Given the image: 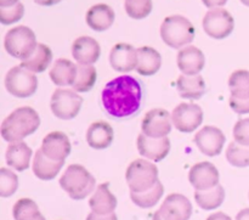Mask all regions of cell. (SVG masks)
<instances>
[{
  "mask_svg": "<svg viewBox=\"0 0 249 220\" xmlns=\"http://www.w3.org/2000/svg\"><path fill=\"white\" fill-rule=\"evenodd\" d=\"M102 106L114 118H126L139 111L142 100L140 82L131 75H121L105 85Z\"/></svg>",
  "mask_w": 249,
  "mask_h": 220,
  "instance_id": "obj_1",
  "label": "cell"
},
{
  "mask_svg": "<svg viewBox=\"0 0 249 220\" xmlns=\"http://www.w3.org/2000/svg\"><path fill=\"white\" fill-rule=\"evenodd\" d=\"M40 126V117L32 107L24 106L12 111L1 123V136L7 143L22 141L36 133Z\"/></svg>",
  "mask_w": 249,
  "mask_h": 220,
  "instance_id": "obj_2",
  "label": "cell"
},
{
  "mask_svg": "<svg viewBox=\"0 0 249 220\" xmlns=\"http://www.w3.org/2000/svg\"><path fill=\"white\" fill-rule=\"evenodd\" d=\"M63 191L73 200H84L91 194L96 186V180L80 165H71L60 179Z\"/></svg>",
  "mask_w": 249,
  "mask_h": 220,
  "instance_id": "obj_3",
  "label": "cell"
},
{
  "mask_svg": "<svg viewBox=\"0 0 249 220\" xmlns=\"http://www.w3.org/2000/svg\"><path fill=\"white\" fill-rule=\"evenodd\" d=\"M195 36L196 29L194 24L181 15L167 17L160 26V37L170 48H184L194 41Z\"/></svg>",
  "mask_w": 249,
  "mask_h": 220,
  "instance_id": "obj_4",
  "label": "cell"
},
{
  "mask_svg": "<svg viewBox=\"0 0 249 220\" xmlns=\"http://www.w3.org/2000/svg\"><path fill=\"white\" fill-rule=\"evenodd\" d=\"M36 38L34 32L27 26H18L10 29L4 39L5 50L15 58L22 61L28 58L36 49Z\"/></svg>",
  "mask_w": 249,
  "mask_h": 220,
  "instance_id": "obj_5",
  "label": "cell"
},
{
  "mask_svg": "<svg viewBox=\"0 0 249 220\" xmlns=\"http://www.w3.org/2000/svg\"><path fill=\"white\" fill-rule=\"evenodd\" d=\"M125 179L130 192H145L158 182V168L147 160H135L129 165Z\"/></svg>",
  "mask_w": 249,
  "mask_h": 220,
  "instance_id": "obj_6",
  "label": "cell"
},
{
  "mask_svg": "<svg viewBox=\"0 0 249 220\" xmlns=\"http://www.w3.org/2000/svg\"><path fill=\"white\" fill-rule=\"evenodd\" d=\"M5 88L15 97L27 99L38 89V78L33 72L22 66H16L7 72Z\"/></svg>",
  "mask_w": 249,
  "mask_h": 220,
  "instance_id": "obj_7",
  "label": "cell"
},
{
  "mask_svg": "<svg viewBox=\"0 0 249 220\" xmlns=\"http://www.w3.org/2000/svg\"><path fill=\"white\" fill-rule=\"evenodd\" d=\"M83 105V97L74 90L56 89L51 96L50 107L53 116L68 121L78 116Z\"/></svg>",
  "mask_w": 249,
  "mask_h": 220,
  "instance_id": "obj_8",
  "label": "cell"
},
{
  "mask_svg": "<svg viewBox=\"0 0 249 220\" xmlns=\"http://www.w3.org/2000/svg\"><path fill=\"white\" fill-rule=\"evenodd\" d=\"M203 29L214 39H224L230 36L235 28V19L230 12L221 7L211 9L203 18Z\"/></svg>",
  "mask_w": 249,
  "mask_h": 220,
  "instance_id": "obj_9",
  "label": "cell"
},
{
  "mask_svg": "<svg viewBox=\"0 0 249 220\" xmlns=\"http://www.w3.org/2000/svg\"><path fill=\"white\" fill-rule=\"evenodd\" d=\"M172 121L180 133H192L203 122V111L197 104L184 102L174 109Z\"/></svg>",
  "mask_w": 249,
  "mask_h": 220,
  "instance_id": "obj_10",
  "label": "cell"
},
{
  "mask_svg": "<svg viewBox=\"0 0 249 220\" xmlns=\"http://www.w3.org/2000/svg\"><path fill=\"white\" fill-rule=\"evenodd\" d=\"M172 116L163 109H153L145 114L141 129L150 138H167L172 131Z\"/></svg>",
  "mask_w": 249,
  "mask_h": 220,
  "instance_id": "obj_11",
  "label": "cell"
},
{
  "mask_svg": "<svg viewBox=\"0 0 249 220\" xmlns=\"http://www.w3.org/2000/svg\"><path fill=\"white\" fill-rule=\"evenodd\" d=\"M194 140L202 153L208 157H215L223 152L226 138L223 131L216 127L206 126L197 131Z\"/></svg>",
  "mask_w": 249,
  "mask_h": 220,
  "instance_id": "obj_12",
  "label": "cell"
},
{
  "mask_svg": "<svg viewBox=\"0 0 249 220\" xmlns=\"http://www.w3.org/2000/svg\"><path fill=\"white\" fill-rule=\"evenodd\" d=\"M157 212L164 220H189L192 216V204L184 195L170 194Z\"/></svg>",
  "mask_w": 249,
  "mask_h": 220,
  "instance_id": "obj_13",
  "label": "cell"
},
{
  "mask_svg": "<svg viewBox=\"0 0 249 220\" xmlns=\"http://www.w3.org/2000/svg\"><path fill=\"white\" fill-rule=\"evenodd\" d=\"M109 63L117 72L126 73L136 70L138 50L130 44H116L109 53Z\"/></svg>",
  "mask_w": 249,
  "mask_h": 220,
  "instance_id": "obj_14",
  "label": "cell"
},
{
  "mask_svg": "<svg viewBox=\"0 0 249 220\" xmlns=\"http://www.w3.org/2000/svg\"><path fill=\"white\" fill-rule=\"evenodd\" d=\"M189 180L196 190H209L219 185V172L211 162H199L190 169Z\"/></svg>",
  "mask_w": 249,
  "mask_h": 220,
  "instance_id": "obj_15",
  "label": "cell"
},
{
  "mask_svg": "<svg viewBox=\"0 0 249 220\" xmlns=\"http://www.w3.org/2000/svg\"><path fill=\"white\" fill-rule=\"evenodd\" d=\"M138 150L142 157L153 162H160L170 151V141L168 138H150L141 133L138 138Z\"/></svg>",
  "mask_w": 249,
  "mask_h": 220,
  "instance_id": "obj_16",
  "label": "cell"
},
{
  "mask_svg": "<svg viewBox=\"0 0 249 220\" xmlns=\"http://www.w3.org/2000/svg\"><path fill=\"white\" fill-rule=\"evenodd\" d=\"M41 151L49 158L55 161H65L71 153V141L62 131L49 133L41 143Z\"/></svg>",
  "mask_w": 249,
  "mask_h": 220,
  "instance_id": "obj_17",
  "label": "cell"
},
{
  "mask_svg": "<svg viewBox=\"0 0 249 220\" xmlns=\"http://www.w3.org/2000/svg\"><path fill=\"white\" fill-rule=\"evenodd\" d=\"M72 55L79 65H94L101 55V46L91 37H79L72 45Z\"/></svg>",
  "mask_w": 249,
  "mask_h": 220,
  "instance_id": "obj_18",
  "label": "cell"
},
{
  "mask_svg": "<svg viewBox=\"0 0 249 220\" xmlns=\"http://www.w3.org/2000/svg\"><path fill=\"white\" fill-rule=\"evenodd\" d=\"M178 67L182 74L196 75L202 72L206 65L204 54L196 46H185L178 54Z\"/></svg>",
  "mask_w": 249,
  "mask_h": 220,
  "instance_id": "obj_19",
  "label": "cell"
},
{
  "mask_svg": "<svg viewBox=\"0 0 249 220\" xmlns=\"http://www.w3.org/2000/svg\"><path fill=\"white\" fill-rule=\"evenodd\" d=\"M114 138L113 128L107 122H94L87 130V143L94 150H105Z\"/></svg>",
  "mask_w": 249,
  "mask_h": 220,
  "instance_id": "obj_20",
  "label": "cell"
},
{
  "mask_svg": "<svg viewBox=\"0 0 249 220\" xmlns=\"http://www.w3.org/2000/svg\"><path fill=\"white\" fill-rule=\"evenodd\" d=\"M63 165H65V161L51 160L41 151V148H39L34 155L32 168H33L34 175L38 179L48 182V180H53L57 177Z\"/></svg>",
  "mask_w": 249,
  "mask_h": 220,
  "instance_id": "obj_21",
  "label": "cell"
},
{
  "mask_svg": "<svg viewBox=\"0 0 249 220\" xmlns=\"http://www.w3.org/2000/svg\"><path fill=\"white\" fill-rule=\"evenodd\" d=\"M114 11L107 4H96L90 7L85 16L88 26L95 32H105L113 24Z\"/></svg>",
  "mask_w": 249,
  "mask_h": 220,
  "instance_id": "obj_22",
  "label": "cell"
},
{
  "mask_svg": "<svg viewBox=\"0 0 249 220\" xmlns=\"http://www.w3.org/2000/svg\"><path fill=\"white\" fill-rule=\"evenodd\" d=\"M32 155H33V151L24 141H17V143L10 144L5 157H6V163L9 167L18 172H23L29 168Z\"/></svg>",
  "mask_w": 249,
  "mask_h": 220,
  "instance_id": "obj_23",
  "label": "cell"
},
{
  "mask_svg": "<svg viewBox=\"0 0 249 220\" xmlns=\"http://www.w3.org/2000/svg\"><path fill=\"white\" fill-rule=\"evenodd\" d=\"M177 88L182 99L198 100L206 92V82L201 74H181L178 78Z\"/></svg>",
  "mask_w": 249,
  "mask_h": 220,
  "instance_id": "obj_24",
  "label": "cell"
},
{
  "mask_svg": "<svg viewBox=\"0 0 249 220\" xmlns=\"http://www.w3.org/2000/svg\"><path fill=\"white\" fill-rule=\"evenodd\" d=\"M162 66V57L156 49L141 46L138 49V65L136 72L145 77L156 74Z\"/></svg>",
  "mask_w": 249,
  "mask_h": 220,
  "instance_id": "obj_25",
  "label": "cell"
},
{
  "mask_svg": "<svg viewBox=\"0 0 249 220\" xmlns=\"http://www.w3.org/2000/svg\"><path fill=\"white\" fill-rule=\"evenodd\" d=\"M89 206L92 212L97 214L113 213L117 208V199L111 191L107 183L100 184L95 190L94 195L89 201Z\"/></svg>",
  "mask_w": 249,
  "mask_h": 220,
  "instance_id": "obj_26",
  "label": "cell"
},
{
  "mask_svg": "<svg viewBox=\"0 0 249 220\" xmlns=\"http://www.w3.org/2000/svg\"><path fill=\"white\" fill-rule=\"evenodd\" d=\"M50 79L57 87L73 85L77 78V66L67 58H58L51 68Z\"/></svg>",
  "mask_w": 249,
  "mask_h": 220,
  "instance_id": "obj_27",
  "label": "cell"
},
{
  "mask_svg": "<svg viewBox=\"0 0 249 220\" xmlns=\"http://www.w3.org/2000/svg\"><path fill=\"white\" fill-rule=\"evenodd\" d=\"M53 61V51L45 44L39 43L34 53L28 58L21 62L22 67L27 68L33 73H41L49 67V65Z\"/></svg>",
  "mask_w": 249,
  "mask_h": 220,
  "instance_id": "obj_28",
  "label": "cell"
},
{
  "mask_svg": "<svg viewBox=\"0 0 249 220\" xmlns=\"http://www.w3.org/2000/svg\"><path fill=\"white\" fill-rule=\"evenodd\" d=\"M195 200L197 204L204 211H212V209L219 208L225 200V190L221 185L212 187L209 190H196L195 192Z\"/></svg>",
  "mask_w": 249,
  "mask_h": 220,
  "instance_id": "obj_29",
  "label": "cell"
},
{
  "mask_svg": "<svg viewBox=\"0 0 249 220\" xmlns=\"http://www.w3.org/2000/svg\"><path fill=\"white\" fill-rule=\"evenodd\" d=\"M164 194V187L158 180L157 184L145 192H130V199L140 208H152L158 203Z\"/></svg>",
  "mask_w": 249,
  "mask_h": 220,
  "instance_id": "obj_30",
  "label": "cell"
},
{
  "mask_svg": "<svg viewBox=\"0 0 249 220\" xmlns=\"http://www.w3.org/2000/svg\"><path fill=\"white\" fill-rule=\"evenodd\" d=\"M96 68L92 65H78L77 78L74 84L72 85L73 90L77 92H88L94 88L96 82Z\"/></svg>",
  "mask_w": 249,
  "mask_h": 220,
  "instance_id": "obj_31",
  "label": "cell"
},
{
  "mask_svg": "<svg viewBox=\"0 0 249 220\" xmlns=\"http://www.w3.org/2000/svg\"><path fill=\"white\" fill-rule=\"evenodd\" d=\"M229 88L232 97L249 99V71H235L229 78Z\"/></svg>",
  "mask_w": 249,
  "mask_h": 220,
  "instance_id": "obj_32",
  "label": "cell"
},
{
  "mask_svg": "<svg viewBox=\"0 0 249 220\" xmlns=\"http://www.w3.org/2000/svg\"><path fill=\"white\" fill-rule=\"evenodd\" d=\"M15 220H46L39 211L38 206L31 199H21L12 209Z\"/></svg>",
  "mask_w": 249,
  "mask_h": 220,
  "instance_id": "obj_33",
  "label": "cell"
},
{
  "mask_svg": "<svg viewBox=\"0 0 249 220\" xmlns=\"http://www.w3.org/2000/svg\"><path fill=\"white\" fill-rule=\"evenodd\" d=\"M226 160L233 167H249V146L232 141L226 150Z\"/></svg>",
  "mask_w": 249,
  "mask_h": 220,
  "instance_id": "obj_34",
  "label": "cell"
},
{
  "mask_svg": "<svg viewBox=\"0 0 249 220\" xmlns=\"http://www.w3.org/2000/svg\"><path fill=\"white\" fill-rule=\"evenodd\" d=\"M152 0H125L124 9L128 16L135 19L146 18L152 11Z\"/></svg>",
  "mask_w": 249,
  "mask_h": 220,
  "instance_id": "obj_35",
  "label": "cell"
},
{
  "mask_svg": "<svg viewBox=\"0 0 249 220\" xmlns=\"http://www.w3.org/2000/svg\"><path fill=\"white\" fill-rule=\"evenodd\" d=\"M18 189V178L7 168L0 169V196L2 199L12 196Z\"/></svg>",
  "mask_w": 249,
  "mask_h": 220,
  "instance_id": "obj_36",
  "label": "cell"
},
{
  "mask_svg": "<svg viewBox=\"0 0 249 220\" xmlns=\"http://www.w3.org/2000/svg\"><path fill=\"white\" fill-rule=\"evenodd\" d=\"M24 15V6L21 2L10 7H0V22L4 26L18 22Z\"/></svg>",
  "mask_w": 249,
  "mask_h": 220,
  "instance_id": "obj_37",
  "label": "cell"
},
{
  "mask_svg": "<svg viewBox=\"0 0 249 220\" xmlns=\"http://www.w3.org/2000/svg\"><path fill=\"white\" fill-rule=\"evenodd\" d=\"M233 139L241 145L249 146V118L240 119L233 127Z\"/></svg>",
  "mask_w": 249,
  "mask_h": 220,
  "instance_id": "obj_38",
  "label": "cell"
},
{
  "mask_svg": "<svg viewBox=\"0 0 249 220\" xmlns=\"http://www.w3.org/2000/svg\"><path fill=\"white\" fill-rule=\"evenodd\" d=\"M229 105H230V107L236 112V113H249V99H236V97L230 96V99H229Z\"/></svg>",
  "mask_w": 249,
  "mask_h": 220,
  "instance_id": "obj_39",
  "label": "cell"
},
{
  "mask_svg": "<svg viewBox=\"0 0 249 220\" xmlns=\"http://www.w3.org/2000/svg\"><path fill=\"white\" fill-rule=\"evenodd\" d=\"M87 220H118V218H117V214L114 212L109 214H97L95 212H91L87 217Z\"/></svg>",
  "mask_w": 249,
  "mask_h": 220,
  "instance_id": "obj_40",
  "label": "cell"
},
{
  "mask_svg": "<svg viewBox=\"0 0 249 220\" xmlns=\"http://www.w3.org/2000/svg\"><path fill=\"white\" fill-rule=\"evenodd\" d=\"M202 1L209 9H216V7L224 6L228 2V0H202Z\"/></svg>",
  "mask_w": 249,
  "mask_h": 220,
  "instance_id": "obj_41",
  "label": "cell"
},
{
  "mask_svg": "<svg viewBox=\"0 0 249 220\" xmlns=\"http://www.w3.org/2000/svg\"><path fill=\"white\" fill-rule=\"evenodd\" d=\"M207 220H232L228 214L223 213V212H216V213L209 216Z\"/></svg>",
  "mask_w": 249,
  "mask_h": 220,
  "instance_id": "obj_42",
  "label": "cell"
},
{
  "mask_svg": "<svg viewBox=\"0 0 249 220\" xmlns=\"http://www.w3.org/2000/svg\"><path fill=\"white\" fill-rule=\"evenodd\" d=\"M38 5H41V6H53V5L58 4L62 0H34Z\"/></svg>",
  "mask_w": 249,
  "mask_h": 220,
  "instance_id": "obj_43",
  "label": "cell"
},
{
  "mask_svg": "<svg viewBox=\"0 0 249 220\" xmlns=\"http://www.w3.org/2000/svg\"><path fill=\"white\" fill-rule=\"evenodd\" d=\"M236 220H249V208H245L236 216Z\"/></svg>",
  "mask_w": 249,
  "mask_h": 220,
  "instance_id": "obj_44",
  "label": "cell"
},
{
  "mask_svg": "<svg viewBox=\"0 0 249 220\" xmlns=\"http://www.w3.org/2000/svg\"><path fill=\"white\" fill-rule=\"evenodd\" d=\"M19 2V0H0V7H10Z\"/></svg>",
  "mask_w": 249,
  "mask_h": 220,
  "instance_id": "obj_45",
  "label": "cell"
},
{
  "mask_svg": "<svg viewBox=\"0 0 249 220\" xmlns=\"http://www.w3.org/2000/svg\"><path fill=\"white\" fill-rule=\"evenodd\" d=\"M152 220H164L162 218V217H160V214L158 213V212H156L155 214H153V218H152Z\"/></svg>",
  "mask_w": 249,
  "mask_h": 220,
  "instance_id": "obj_46",
  "label": "cell"
},
{
  "mask_svg": "<svg viewBox=\"0 0 249 220\" xmlns=\"http://www.w3.org/2000/svg\"><path fill=\"white\" fill-rule=\"evenodd\" d=\"M241 2L243 5H246V6H249V0H241Z\"/></svg>",
  "mask_w": 249,
  "mask_h": 220,
  "instance_id": "obj_47",
  "label": "cell"
}]
</instances>
